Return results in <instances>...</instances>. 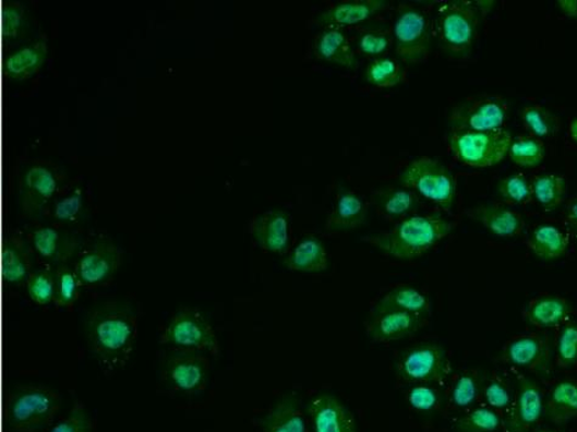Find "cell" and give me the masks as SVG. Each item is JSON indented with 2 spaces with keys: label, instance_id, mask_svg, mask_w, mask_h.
Segmentation results:
<instances>
[{
  "label": "cell",
  "instance_id": "1",
  "mask_svg": "<svg viewBox=\"0 0 577 432\" xmlns=\"http://www.w3.org/2000/svg\"><path fill=\"white\" fill-rule=\"evenodd\" d=\"M139 334V317L130 304L109 301L97 304L86 321L89 350L108 371L128 364Z\"/></svg>",
  "mask_w": 577,
  "mask_h": 432
},
{
  "label": "cell",
  "instance_id": "2",
  "mask_svg": "<svg viewBox=\"0 0 577 432\" xmlns=\"http://www.w3.org/2000/svg\"><path fill=\"white\" fill-rule=\"evenodd\" d=\"M455 225L440 213L412 215L393 229L365 236L362 241L383 254L400 261H411L426 254L447 238Z\"/></svg>",
  "mask_w": 577,
  "mask_h": 432
},
{
  "label": "cell",
  "instance_id": "3",
  "mask_svg": "<svg viewBox=\"0 0 577 432\" xmlns=\"http://www.w3.org/2000/svg\"><path fill=\"white\" fill-rule=\"evenodd\" d=\"M61 405L56 389L45 385H17L5 396L4 423L12 432H40L52 424Z\"/></svg>",
  "mask_w": 577,
  "mask_h": 432
},
{
  "label": "cell",
  "instance_id": "4",
  "mask_svg": "<svg viewBox=\"0 0 577 432\" xmlns=\"http://www.w3.org/2000/svg\"><path fill=\"white\" fill-rule=\"evenodd\" d=\"M481 12L468 0H453L440 4L432 21L433 37L447 56L466 58L478 36Z\"/></svg>",
  "mask_w": 577,
  "mask_h": 432
},
{
  "label": "cell",
  "instance_id": "5",
  "mask_svg": "<svg viewBox=\"0 0 577 432\" xmlns=\"http://www.w3.org/2000/svg\"><path fill=\"white\" fill-rule=\"evenodd\" d=\"M400 183L447 213L454 207L457 194L455 176L433 157H418L409 163L400 176Z\"/></svg>",
  "mask_w": 577,
  "mask_h": 432
},
{
  "label": "cell",
  "instance_id": "6",
  "mask_svg": "<svg viewBox=\"0 0 577 432\" xmlns=\"http://www.w3.org/2000/svg\"><path fill=\"white\" fill-rule=\"evenodd\" d=\"M512 142L513 136L506 129L486 132L449 131L447 135L448 149L455 159L476 168L496 166L505 160Z\"/></svg>",
  "mask_w": 577,
  "mask_h": 432
},
{
  "label": "cell",
  "instance_id": "7",
  "mask_svg": "<svg viewBox=\"0 0 577 432\" xmlns=\"http://www.w3.org/2000/svg\"><path fill=\"white\" fill-rule=\"evenodd\" d=\"M393 35L396 56L408 65L422 64L432 51V21L418 7L397 5Z\"/></svg>",
  "mask_w": 577,
  "mask_h": 432
},
{
  "label": "cell",
  "instance_id": "8",
  "mask_svg": "<svg viewBox=\"0 0 577 432\" xmlns=\"http://www.w3.org/2000/svg\"><path fill=\"white\" fill-rule=\"evenodd\" d=\"M395 373L409 384L442 385L453 374V363L444 346L421 343L398 355Z\"/></svg>",
  "mask_w": 577,
  "mask_h": 432
},
{
  "label": "cell",
  "instance_id": "9",
  "mask_svg": "<svg viewBox=\"0 0 577 432\" xmlns=\"http://www.w3.org/2000/svg\"><path fill=\"white\" fill-rule=\"evenodd\" d=\"M160 343L178 350H191L217 357L221 346L213 325L201 312L183 310L173 315L161 334Z\"/></svg>",
  "mask_w": 577,
  "mask_h": 432
},
{
  "label": "cell",
  "instance_id": "10",
  "mask_svg": "<svg viewBox=\"0 0 577 432\" xmlns=\"http://www.w3.org/2000/svg\"><path fill=\"white\" fill-rule=\"evenodd\" d=\"M508 116V103L496 96L468 98L455 105L448 113L450 131L486 132L503 129Z\"/></svg>",
  "mask_w": 577,
  "mask_h": 432
},
{
  "label": "cell",
  "instance_id": "11",
  "mask_svg": "<svg viewBox=\"0 0 577 432\" xmlns=\"http://www.w3.org/2000/svg\"><path fill=\"white\" fill-rule=\"evenodd\" d=\"M554 347L551 337L532 333L514 337L498 355V361L526 369L533 375L548 377L552 373Z\"/></svg>",
  "mask_w": 577,
  "mask_h": 432
},
{
  "label": "cell",
  "instance_id": "12",
  "mask_svg": "<svg viewBox=\"0 0 577 432\" xmlns=\"http://www.w3.org/2000/svg\"><path fill=\"white\" fill-rule=\"evenodd\" d=\"M208 375L209 360L204 352L176 349L167 356L164 363L167 385L184 395L204 392Z\"/></svg>",
  "mask_w": 577,
  "mask_h": 432
},
{
  "label": "cell",
  "instance_id": "13",
  "mask_svg": "<svg viewBox=\"0 0 577 432\" xmlns=\"http://www.w3.org/2000/svg\"><path fill=\"white\" fill-rule=\"evenodd\" d=\"M121 262V249L111 239L101 238L82 252L75 271L83 287L97 288L115 276Z\"/></svg>",
  "mask_w": 577,
  "mask_h": 432
},
{
  "label": "cell",
  "instance_id": "14",
  "mask_svg": "<svg viewBox=\"0 0 577 432\" xmlns=\"http://www.w3.org/2000/svg\"><path fill=\"white\" fill-rule=\"evenodd\" d=\"M544 416V398L540 386L530 377L518 376L513 404L503 416V431L530 432Z\"/></svg>",
  "mask_w": 577,
  "mask_h": 432
},
{
  "label": "cell",
  "instance_id": "15",
  "mask_svg": "<svg viewBox=\"0 0 577 432\" xmlns=\"http://www.w3.org/2000/svg\"><path fill=\"white\" fill-rule=\"evenodd\" d=\"M59 187V177L51 167L40 164L28 167L20 187V205L24 215L29 218L44 215Z\"/></svg>",
  "mask_w": 577,
  "mask_h": 432
},
{
  "label": "cell",
  "instance_id": "16",
  "mask_svg": "<svg viewBox=\"0 0 577 432\" xmlns=\"http://www.w3.org/2000/svg\"><path fill=\"white\" fill-rule=\"evenodd\" d=\"M249 233L260 249L286 255L290 248L291 217L285 209L266 211L251 220Z\"/></svg>",
  "mask_w": 577,
  "mask_h": 432
},
{
  "label": "cell",
  "instance_id": "17",
  "mask_svg": "<svg viewBox=\"0 0 577 432\" xmlns=\"http://www.w3.org/2000/svg\"><path fill=\"white\" fill-rule=\"evenodd\" d=\"M426 323L428 317L409 312L370 313L365 322V333L372 341L386 344L411 337L421 331Z\"/></svg>",
  "mask_w": 577,
  "mask_h": 432
},
{
  "label": "cell",
  "instance_id": "18",
  "mask_svg": "<svg viewBox=\"0 0 577 432\" xmlns=\"http://www.w3.org/2000/svg\"><path fill=\"white\" fill-rule=\"evenodd\" d=\"M36 254L52 265L64 266L79 254L81 240L71 231L50 226L35 228L29 235Z\"/></svg>",
  "mask_w": 577,
  "mask_h": 432
},
{
  "label": "cell",
  "instance_id": "19",
  "mask_svg": "<svg viewBox=\"0 0 577 432\" xmlns=\"http://www.w3.org/2000/svg\"><path fill=\"white\" fill-rule=\"evenodd\" d=\"M308 413L313 432H357L350 409L332 394L314 396L309 403Z\"/></svg>",
  "mask_w": 577,
  "mask_h": 432
},
{
  "label": "cell",
  "instance_id": "20",
  "mask_svg": "<svg viewBox=\"0 0 577 432\" xmlns=\"http://www.w3.org/2000/svg\"><path fill=\"white\" fill-rule=\"evenodd\" d=\"M387 0H345L325 10L314 20L321 27H351L369 23L375 15L390 9Z\"/></svg>",
  "mask_w": 577,
  "mask_h": 432
},
{
  "label": "cell",
  "instance_id": "21",
  "mask_svg": "<svg viewBox=\"0 0 577 432\" xmlns=\"http://www.w3.org/2000/svg\"><path fill=\"white\" fill-rule=\"evenodd\" d=\"M369 220V206L351 189L338 188L334 206L325 219L324 228L332 233L352 231L361 228Z\"/></svg>",
  "mask_w": 577,
  "mask_h": 432
},
{
  "label": "cell",
  "instance_id": "22",
  "mask_svg": "<svg viewBox=\"0 0 577 432\" xmlns=\"http://www.w3.org/2000/svg\"><path fill=\"white\" fill-rule=\"evenodd\" d=\"M467 216L500 238H516L526 229V220L517 211L503 204H482L467 211Z\"/></svg>",
  "mask_w": 577,
  "mask_h": 432
},
{
  "label": "cell",
  "instance_id": "23",
  "mask_svg": "<svg viewBox=\"0 0 577 432\" xmlns=\"http://www.w3.org/2000/svg\"><path fill=\"white\" fill-rule=\"evenodd\" d=\"M313 52L317 59L345 69L359 67V57L345 28L325 27L314 39Z\"/></svg>",
  "mask_w": 577,
  "mask_h": 432
},
{
  "label": "cell",
  "instance_id": "24",
  "mask_svg": "<svg viewBox=\"0 0 577 432\" xmlns=\"http://www.w3.org/2000/svg\"><path fill=\"white\" fill-rule=\"evenodd\" d=\"M301 398L296 393L279 397L261 419L262 432H308Z\"/></svg>",
  "mask_w": 577,
  "mask_h": 432
},
{
  "label": "cell",
  "instance_id": "25",
  "mask_svg": "<svg viewBox=\"0 0 577 432\" xmlns=\"http://www.w3.org/2000/svg\"><path fill=\"white\" fill-rule=\"evenodd\" d=\"M33 274V251L28 242L17 235L3 239L2 278L9 286L26 284Z\"/></svg>",
  "mask_w": 577,
  "mask_h": 432
},
{
  "label": "cell",
  "instance_id": "26",
  "mask_svg": "<svg viewBox=\"0 0 577 432\" xmlns=\"http://www.w3.org/2000/svg\"><path fill=\"white\" fill-rule=\"evenodd\" d=\"M522 315L524 321L532 328H558L569 321L570 304L560 295H542L527 304Z\"/></svg>",
  "mask_w": 577,
  "mask_h": 432
},
{
  "label": "cell",
  "instance_id": "27",
  "mask_svg": "<svg viewBox=\"0 0 577 432\" xmlns=\"http://www.w3.org/2000/svg\"><path fill=\"white\" fill-rule=\"evenodd\" d=\"M283 266L292 272H325L330 266L328 250L316 236L303 237L283 260Z\"/></svg>",
  "mask_w": 577,
  "mask_h": 432
},
{
  "label": "cell",
  "instance_id": "28",
  "mask_svg": "<svg viewBox=\"0 0 577 432\" xmlns=\"http://www.w3.org/2000/svg\"><path fill=\"white\" fill-rule=\"evenodd\" d=\"M48 57V44L39 38L9 55L3 62V73L9 80L24 81L37 75Z\"/></svg>",
  "mask_w": 577,
  "mask_h": 432
},
{
  "label": "cell",
  "instance_id": "29",
  "mask_svg": "<svg viewBox=\"0 0 577 432\" xmlns=\"http://www.w3.org/2000/svg\"><path fill=\"white\" fill-rule=\"evenodd\" d=\"M387 311L409 312L428 317L432 311V303H430L426 295L418 288L409 286V284H398L376 300L370 313Z\"/></svg>",
  "mask_w": 577,
  "mask_h": 432
},
{
  "label": "cell",
  "instance_id": "30",
  "mask_svg": "<svg viewBox=\"0 0 577 432\" xmlns=\"http://www.w3.org/2000/svg\"><path fill=\"white\" fill-rule=\"evenodd\" d=\"M371 202L384 217L404 219L416 213L419 196L411 189L386 185L374 189Z\"/></svg>",
  "mask_w": 577,
  "mask_h": 432
},
{
  "label": "cell",
  "instance_id": "31",
  "mask_svg": "<svg viewBox=\"0 0 577 432\" xmlns=\"http://www.w3.org/2000/svg\"><path fill=\"white\" fill-rule=\"evenodd\" d=\"M352 45L365 58H384L394 45L393 27L383 21H369L353 29Z\"/></svg>",
  "mask_w": 577,
  "mask_h": 432
},
{
  "label": "cell",
  "instance_id": "32",
  "mask_svg": "<svg viewBox=\"0 0 577 432\" xmlns=\"http://www.w3.org/2000/svg\"><path fill=\"white\" fill-rule=\"evenodd\" d=\"M544 416L558 427L577 418V382L562 381L552 387L544 400Z\"/></svg>",
  "mask_w": 577,
  "mask_h": 432
},
{
  "label": "cell",
  "instance_id": "33",
  "mask_svg": "<svg viewBox=\"0 0 577 432\" xmlns=\"http://www.w3.org/2000/svg\"><path fill=\"white\" fill-rule=\"evenodd\" d=\"M486 377L479 369H467L458 374L449 388V405L461 410L476 407L482 396Z\"/></svg>",
  "mask_w": 577,
  "mask_h": 432
},
{
  "label": "cell",
  "instance_id": "34",
  "mask_svg": "<svg viewBox=\"0 0 577 432\" xmlns=\"http://www.w3.org/2000/svg\"><path fill=\"white\" fill-rule=\"evenodd\" d=\"M569 248V238L561 229L550 225L539 226L532 231L529 249L542 261H554L565 255Z\"/></svg>",
  "mask_w": 577,
  "mask_h": 432
},
{
  "label": "cell",
  "instance_id": "35",
  "mask_svg": "<svg viewBox=\"0 0 577 432\" xmlns=\"http://www.w3.org/2000/svg\"><path fill=\"white\" fill-rule=\"evenodd\" d=\"M532 196L545 213H553L563 203L566 181L560 175H540L531 179Z\"/></svg>",
  "mask_w": 577,
  "mask_h": 432
},
{
  "label": "cell",
  "instance_id": "36",
  "mask_svg": "<svg viewBox=\"0 0 577 432\" xmlns=\"http://www.w3.org/2000/svg\"><path fill=\"white\" fill-rule=\"evenodd\" d=\"M364 80L377 88H393L407 80V72L400 62L384 57L370 62L364 71Z\"/></svg>",
  "mask_w": 577,
  "mask_h": 432
},
{
  "label": "cell",
  "instance_id": "37",
  "mask_svg": "<svg viewBox=\"0 0 577 432\" xmlns=\"http://www.w3.org/2000/svg\"><path fill=\"white\" fill-rule=\"evenodd\" d=\"M521 121L531 135L537 139H551L562 129L560 116L541 105H530L521 110Z\"/></svg>",
  "mask_w": 577,
  "mask_h": 432
},
{
  "label": "cell",
  "instance_id": "38",
  "mask_svg": "<svg viewBox=\"0 0 577 432\" xmlns=\"http://www.w3.org/2000/svg\"><path fill=\"white\" fill-rule=\"evenodd\" d=\"M457 432H496L503 430V416L488 406L473 407L455 420Z\"/></svg>",
  "mask_w": 577,
  "mask_h": 432
},
{
  "label": "cell",
  "instance_id": "39",
  "mask_svg": "<svg viewBox=\"0 0 577 432\" xmlns=\"http://www.w3.org/2000/svg\"><path fill=\"white\" fill-rule=\"evenodd\" d=\"M510 160L522 168L540 166L545 156V147L541 140L533 135H519L513 139L508 153Z\"/></svg>",
  "mask_w": 577,
  "mask_h": 432
},
{
  "label": "cell",
  "instance_id": "40",
  "mask_svg": "<svg viewBox=\"0 0 577 432\" xmlns=\"http://www.w3.org/2000/svg\"><path fill=\"white\" fill-rule=\"evenodd\" d=\"M514 392L508 379L500 373H493L486 379L484 389H482V397H484L486 406L497 410L498 413L505 416L513 404Z\"/></svg>",
  "mask_w": 577,
  "mask_h": 432
},
{
  "label": "cell",
  "instance_id": "41",
  "mask_svg": "<svg viewBox=\"0 0 577 432\" xmlns=\"http://www.w3.org/2000/svg\"><path fill=\"white\" fill-rule=\"evenodd\" d=\"M497 194L508 206L526 205L533 200L531 181L521 173L502 178L497 184Z\"/></svg>",
  "mask_w": 577,
  "mask_h": 432
},
{
  "label": "cell",
  "instance_id": "42",
  "mask_svg": "<svg viewBox=\"0 0 577 432\" xmlns=\"http://www.w3.org/2000/svg\"><path fill=\"white\" fill-rule=\"evenodd\" d=\"M409 407L421 413H434L444 405V394L435 384H413L407 392Z\"/></svg>",
  "mask_w": 577,
  "mask_h": 432
},
{
  "label": "cell",
  "instance_id": "43",
  "mask_svg": "<svg viewBox=\"0 0 577 432\" xmlns=\"http://www.w3.org/2000/svg\"><path fill=\"white\" fill-rule=\"evenodd\" d=\"M56 289L57 274L50 268L33 272L26 281L29 299L39 305L55 303Z\"/></svg>",
  "mask_w": 577,
  "mask_h": 432
},
{
  "label": "cell",
  "instance_id": "44",
  "mask_svg": "<svg viewBox=\"0 0 577 432\" xmlns=\"http://www.w3.org/2000/svg\"><path fill=\"white\" fill-rule=\"evenodd\" d=\"M57 274V289L55 304L60 309H70L79 300L82 283L75 269L59 266Z\"/></svg>",
  "mask_w": 577,
  "mask_h": 432
},
{
  "label": "cell",
  "instance_id": "45",
  "mask_svg": "<svg viewBox=\"0 0 577 432\" xmlns=\"http://www.w3.org/2000/svg\"><path fill=\"white\" fill-rule=\"evenodd\" d=\"M555 363L562 369L577 364V322L568 321L562 325L554 350Z\"/></svg>",
  "mask_w": 577,
  "mask_h": 432
},
{
  "label": "cell",
  "instance_id": "46",
  "mask_svg": "<svg viewBox=\"0 0 577 432\" xmlns=\"http://www.w3.org/2000/svg\"><path fill=\"white\" fill-rule=\"evenodd\" d=\"M25 7L15 0H5L2 4V38L7 44L16 40L26 27Z\"/></svg>",
  "mask_w": 577,
  "mask_h": 432
},
{
  "label": "cell",
  "instance_id": "47",
  "mask_svg": "<svg viewBox=\"0 0 577 432\" xmlns=\"http://www.w3.org/2000/svg\"><path fill=\"white\" fill-rule=\"evenodd\" d=\"M83 209H85V196L82 188L76 187L58 200L52 207V217L60 224H76L82 217Z\"/></svg>",
  "mask_w": 577,
  "mask_h": 432
},
{
  "label": "cell",
  "instance_id": "48",
  "mask_svg": "<svg viewBox=\"0 0 577 432\" xmlns=\"http://www.w3.org/2000/svg\"><path fill=\"white\" fill-rule=\"evenodd\" d=\"M48 432H94V423L87 408L76 403L69 415Z\"/></svg>",
  "mask_w": 577,
  "mask_h": 432
},
{
  "label": "cell",
  "instance_id": "49",
  "mask_svg": "<svg viewBox=\"0 0 577 432\" xmlns=\"http://www.w3.org/2000/svg\"><path fill=\"white\" fill-rule=\"evenodd\" d=\"M565 223L572 233L577 237V195L572 200L568 209H566Z\"/></svg>",
  "mask_w": 577,
  "mask_h": 432
},
{
  "label": "cell",
  "instance_id": "50",
  "mask_svg": "<svg viewBox=\"0 0 577 432\" xmlns=\"http://www.w3.org/2000/svg\"><path fill=\"white\" fill-rule=\"evenodd\" d=\"M557 5L565 16L577 17V0H560Z\"/></svg>",
  "mask_w": 577,
  "mask_h": 432
},
{
  "label": "cell",
  "instance_id": "51",
  "mask_svg": "<svg viewBox=\"0 0 577 432\" xmlns=\"http://www.w3.org/2000/svg\"><path fill=\"white\" fill-rule=\"evenodd\" d=\"M570 136H572V140L577 143V118L574 119L572 122H570Z\"/></svg>",
  "mask_w": 577,
  "mask_h": 432
},
{
  "label": "cell",
  "instance_id": "52",
  "mask_svg": "<svg viewBox=\"0 0 577 432\" xmlns=\"http://www.w3.org/2000/svg\"><path fill=\"white\" fill-rule=\"evenodd\" d=\"M534 432H555V431H552V430H538V431H534Z\"/></svg>",
  "mask_w": 577,
  "mask_h": 432
}]
</instances>
